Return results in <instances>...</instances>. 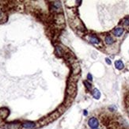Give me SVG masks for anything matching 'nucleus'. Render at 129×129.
Listing matches in <instances>:
<instances>
[{
	"label": "nucleus",
	"instance_id": "nucleus-1",
	"mask_svg": "<svg viewBox=\"0 0 129 129\" xmlns=\"http://www.w3.org/2000/svg\"><path fill=\"white\" fill-rule=\"evenodd\" d=\"M59 116H60V113L59 112V111H56V112H52V113L49 115L48 116L45 117V119H43L42 120H41V125L48 124V123L54 121V120H56Z\"/></svg>",
	"mask_w": 129,
	"mask_h": 129
},
{
	"label": "nucleus",
	"instance_id": "nucleus-2",
	"mask_svg": "<svg viewBox=\"0 0 129 129\" xmlns=\"http://www.w3.org/2000/svg\"><path fill=\"white\" fill-rule=\"evenodd\" d=\"M67 94L69 96H75V92H76V85L74 82H69L67 89Z\"/></svg>",
	"mask_w": 129,
	"mask_h": 129
},
{
	"label": "nucleus",
	"instance_id": "nucleus-3",
	"mask_svg": "<svg viewBox=\"0 0 129 129\" xmlns=\"http://www.w3.org/2000/svg\"><path fill=\"white\" fill-rule=\"evenodd\" d=\"M88 125L90 126V128H91V129L97 128L98 126H99V121L97 120V118L91 117L88 120Z\"/></svg>",
	"mask_w": 129,
	"mask_h": 129
},
{
	"label": "nucleus",
	"instance_id": "nucleus-4",
	"mask_svg": "<svg viewBox=\"0 0 129 129\" xmlns=\"http://www.w3.org/2000/svg\"><path fill=\"white\" fill-rule=\"evenodd\" d=\"M21 128L23 129H34L37 128V124L34 122L26 121L21 123Z\"/></svg>",
	"mask_w": 129,
	"mask_h": 129
},
{
	"label": "nucleus",
	"instance_id": "nucleus-5",
	"mask_svg": "<svg viewBox=\"0 0 129 129\" xmlns=\"http://www.w3.org/2000/svg\"><path fill=\"white\" fill-rule=\"evenodd\" d=\"M61 8H62V5L60 2H54L52 4V9L55 10L56 12L61 11Z\"/></svg>",
	"mask_w": 129,
	"mask_h": 129
},
{
	"label": "nucleus",
	"instance_id": "nucleus-6",
	"mask_svg": "<svg viewBox=\"0 0 129 129\" xmlns=\"http://www.w3.org/2000/svg\"><path fill=\"white\" fill-rule=\"evenodd\" d=\"M89 40L92 44H94V45H98V44H100V42H101L99 38H98L97 36H95V35H91V36H90V37H89Z\"/></svg>",
	"mask_w": 129,
	"mask_h": 129
},
{
	"label": "nucleus",
	"instance_id": "nucleus-7",
	"mask_svg": "<svg viewBox=\"0 0 129 129\" xmlns=\"http://www.w3.org/2000/svg\"><path fill=\"white\" fill-rule=\"evenodd\" d=\"M123 33V29L120 28V27H118V28H116L113 30V34L116 37H121Z\"/></svg>",
	"mask_w": 129,
	"mask_h": 129
},
{
	"label": "nucleus",
	"instance_id": "nucleus-8",
	"mask_svg": "<svg viewBox=\"0 0 129 129\" xmlns=\"http://www.w3.org/2000/svg\"><path fill=\"white\" fill-rule=\"evenodd\" d=\"M9 115V110L6 108H3V109H0V117L2 118H6Z\"/></svg>",
	"mask_w": 129,
	"mask_h": 129
},
{
	"label": "nucleus",
	"instance_id": "nucleus-9",
	"mask_svg": "<svg viewBox=\"0 0 129 129\" xmlns=\"http://www.w3.org/2000/svg\"><path fill=\"white\" fill-rule=\"evenodd\" d=\"M105 43L107 44V45H111L114 43V39L111 37L110 35H107L105 38Z\"/></svg>",
	"mask_w": 129,
	"mask_h": 129
},
{
	"label": "nucleus",
	"instance_id": "nucleus-10",
	"mask_svg": "<svg viewBox=\"0 0 129 129\" xmlns=\"http://www.w3.org/2000/svg\"><path fill=\"white\" fill-rule=\"evenodd\" d=\"M115 67H116V68L118 70H122L123 68L124 67V65H123L121 60H116V61L115 62Z\"/></svg>",
	"mask_w": 129,
	"mask_h": 129
},
{
	"label": "nucleus",
	"instance_id": "nucleus-11",
	"mask_svg": "<svg viewBox=\"0 0 129 129\" xmlns=\"http://www.w3.org/2000/svg\"><path fill=\"white\" fill-rule=\"evenodd\" d=\"M93 96L95 99H99L101 97V93L97 89H94V91H93Z\"/></svg>",
	"mask_w": 129,
	"mask_h": 129
},
{
	"label": "nucleus",
	"instance_id": "nucleus-12",
	"mask_svg": "<svg viewBox=\"0 0 129 129\" xmlns=\"http://www.w3.org/2000/svg\"><path fill=\"white\" fill-rule=\"evenodd\" d=\"M79 71H80V67L78 64H74L73 66V73L74 75H76V74H78Z\"/></svg>",
	"mask_w": 129,
	"mask_h": 129
},
{
	"label": "nucleus",
	"instance_id": "nucleus-13",
	"mask_svg": "<svg viewBox=\"0 0 129 129\" xmlns=\"http://www.w3.org/2000/svg\"><path fill=\"white\" fill-rule=\"evenodd\" d=\"M7 129H18L19 128V125L18 123H9L6 126Z\"/></svg>",
	"mask_w": 129,
	"mask_h": 129
},
{
	"label": "nucleus",
	"instance_id": "nucleus-14",
	"mask_svg": "<svg viewBox=\"0 0 129 129\" xmlns=\"http://www.w3.org/2000/svg\"><path fill=\"white\" fill-rule=\"evenodd\" d=\"M56 52L59 56H63V54H64V51H63L62 48L59 47V46H57L56 48Z\"/></svg>",
	"mask_w": 129,
	"mask_h": 129
},
{
	"label": "nucleus",
	"instance_id": "nucleus-15",
	"mask_svg": "<svg viewBox=\"0 0 129 129\" xmlns=\"http://www.w3.org/2000/svg\"><path fill=\"white\" fill-rule=\"evenodd\" d=\"M84 84L86 85V88L88 89V90H90V89H91L92 86H91V84H90L88 81H85V82H84Z\"/></svg>",
	"mask_w": 129,
	"mask_h": 129
},
{
	"label": "nucleus",
	"instance_id": "nucleus-16",
	"mask_svg": "<svg viewBox=\"0 0 129 129\" xmlns=\"http://www.w3.org/2000/svg\"><path fill=\"white\" fill-rule=\"evenodd\" d=\"M123 24H124L125 26H129V18H125L124 21H123Z\"/></svg>",
	"mask_w": 129,
	"mask_h": 129
},
{
	"label": "nucleus",
	"instance_id": "nucleus-17",
	"mask_svg": "<svg viewBox=\"0 0 129 129\" xmlns=\"http://www.w3.org/2000/svg\"><path fill=\"white\" fill-rule=\"evenodd\" d=\"M87 78H88V80H90V81L93 80V77H92L91 75H90V74H88V75H87Z\"/></svg>",
	"mask_w": 129,
	"mask_h": 129
},
{
	"label": "nucleus",
	"instance_id": "nucleus-18",
	"mask_svg": "<svg viewBox=\"0 0 129 129\" xmlns=\"http://www.w3.org/2000/svg\"><path fill=\"white\" fill-rule=\"evenodd\" d=\"M105 61H106V63H107L108 64H109V65L111 64V61H110V59H109L106 58V59H105Z\"/></svg>",
	"mask_w": 129,
	"mask_h": 129
},
{
	"label": "nucleus",
	"instance_id": "nucleus-19",
	"mask_svg": "<svg viewBox=\"0 0 129 129\" xmlns=\"http://www.w3.org/2000/svg\"><path fill=\"white\" fill-rule=\"evenodd\" d=\"M2 17H3V13H2V10H0V20L2 18Z\"/></svg>",
	"mask_w": 129,
	"mask_h": 129
},
{
	"label": "nucleus",
	"instance_id": "nucleus-20",
	"mask_svg": "<svg viewBox=\"0 0 129 129\" xmlns=\"http://www.w3.org/2000/svg\"><path fill=\"white\" fill-rule=\"evenodd\" d=\"M84 115H85V116H86V115H87V111L86 110H84Z\"/></svg>",
	"mask_w": 129,
	"mask_h": 129
},
{
	"label": "nucleus",
	"instance_id": "nucleus-21",
	"mask_svg": "<svg viewBox=\"0 0 129 129\" xmlns=\"http://www.w3.org/2000/svg\"><path fill=\"white\" fill-rule=\"evenodd\" d=\"M95 129H98V128H95Z\"/></svg>",
	"mask_w": 129,
	"mask_h": 129
}]
</instances>
